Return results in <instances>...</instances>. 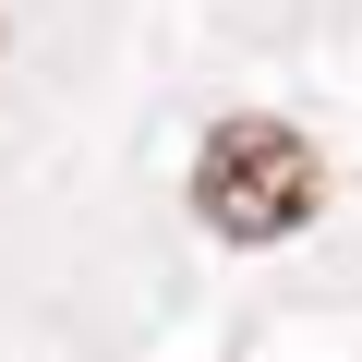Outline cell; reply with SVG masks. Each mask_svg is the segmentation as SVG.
Returning <instances> with one entry per match:
<instances>
[{
  "label": "cell",
  "instance_id": "1",
  "mask_svg": "<svg viewBox=\"0 0 362 362\" xmlns=\"http://www.w3.org/2000/svg\"><path fill=\"white\" fill-rule=\"evenodd\" d=\"M314 206H326V157H314L302 121L242 109V121H218L194 145V218L218 242H242V254L254 242H290V230H314Z\"/></svg>",
  "mask_w": 362,
  "mask_h": 362
}]
</instances>
